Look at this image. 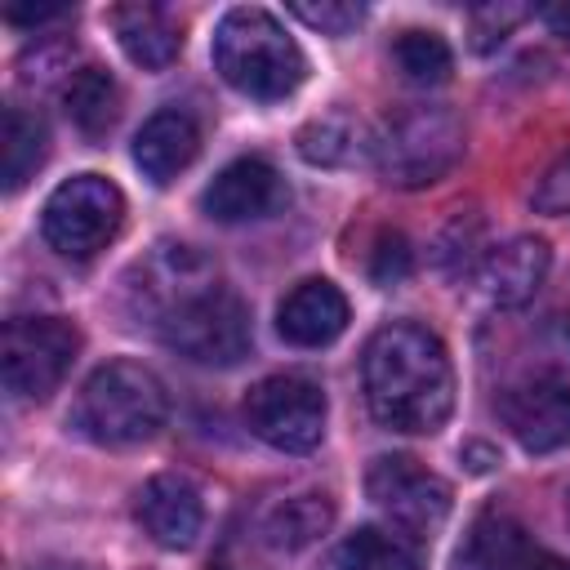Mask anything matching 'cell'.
Returning a JSON list of instances; mask_svg holds the SVG:
<instances>
[{"label": "cell", "instance_id": "obj_1", "mask_svg": "<svg viewBox=\"0 0 570 570\" xmlns=\"http://www.w3.org/2000/svg\"><path fill=\"white\" fill-rule=\"evenodd\" d=\"M125 303L169 352L196 365H236L249 356V307L223 285L218 263L183 240H160L125 276Z\"/></svg>", "mask_w": 570, "mask_h": 570}, {"label": "cell", "instance_id": "obj_2", "mask_svg": "<svg viewBox=\"0 0 570 570\" xmlns=\"http://www.w3.org/2000/svg\"><path fill=\"white\" fill-rule=\"evenodd\" d=\"M370 414L405 436H432L454 410V370L445 343L414 321L383 325L361 356Z\"/></svg>", "mask_w": 570, "mask_h": 570}, {"label": "cell", "instance_id": "obj_3", "mask_svg": "<svg viewBox=\"0 0 570 570\" xmlns=\"http://www.w3.org/2000/svg\"><path fill=\"white\" fill-rule=\"evenodd\" d=\"M214 67L236 94L258 98V102L289 98L307 76V58L298 40L267 9H232L218 22Z\"/></svg>", "mask_w": 570, "mask_h": 570}, {"label": "cell", "instance_id": "obj_4", "mask_svg": "<svg viewBox=\"0 0 570 570\" xmlns=\"http://www.w3.org/2000/svg\"><path fill=\"white\" fill-rule=\"evenodd\" d=\"M165 414H169L165 383L147 365L107 361L85 379V387L71 405V428L94 445L120 450V445H138V441L156 436Z\"/></svg>", "mask_w": 570, "mask_h": 570}, {"label": "cell", "instance_id": "obj_5", "mask_svg": "<svg viewBox=\"0 0 570 570\" xmlns=\"http://www.w3.org/2000/svg\"><path fill=\"white\" fill-rule=\"evenodd\" d=\"M463 160V120L450 107H405L374 142V165L392 187H432Z\"/></svg>", "mask_w": 570, "mask_h": 570}, {"label": "cell", "instance_id": "obj_6", "mask_svg": "<svg viewBox=\"0 0 570 570\" xmlns=\"http://www.w3.org/2000/svg\"><path fill=\"white\" fill-rule=\"evenodd\" d=\"M125 223V196L102 174H76L58 183L40 209V232L62 258H94Z\"/></svg>", "mask_w": 570, "mask_h": 570}, {"label": "cell", "instance_id": "obj_7", "mask_svg": "<svg viewBox=\"0 0 570 570\" xmlns=\"http://www.w3.org/2000/svg\"><path fill=\"white\" fill-rule=\"evenodd\" d=\"M80 352V330L62 316H13L4 325L0 365L4 387L18 401H45L71 370Z\"/></svg>", "mask_w": 570, "mask_h": 570}, {"label": "cell", "instance_id": "obj_8", "mask_svg": "<svg viewBox=\"0 0 570 570\" xmlns=\"http://www.w3.org/2000/svg\"><path fill=\"white\" fill-rule=\"evenodd\" d=\"M245 428L285 454H307L325 436V392L303 374H267L245 392Z\"/></svg>", "mask_w": 570, "mask_h": 570}, {"label": "cell", "instance_id": "obj_9", "mask_svg": "<svg viewBox=\"0 0 570 570\" xmlns=\"http://www.w3.org/2000/svg\"><path fill=\"white\" fill-rule=\"evenodd\" d=\"M365 494L410 539H428L450 517V485L410 454H379L365 472Z\"/></svg>", "mask_w": 570, "mask_h": 570}, {"label": "cell", "instance_id": "obj_10", "mask_svg": "<svg viewBox=\"0 0 570 570\" xmlns=\"http://www.w3.org/2000/svg\"><path fill=\"white\" fill-rule=\"evenodd\" d=\"M503 428L517 436L530 454H552L570 445V374L539 370L521 383H512L499 401Z\"/></svg>", "mask_w": 570, "mask_h": 570}, {"label": "cell", "instance_id": "obj_11", "mask_svg": "<svg viewBox=\"0 0 570 570\" xmlns=\"http://www.w3.org/2000/svg\"><path fill=\"white\" fill-rule=\"evenodd\" d=\"M459 561L468 570H570L566 557L539 548L530 539V530L512 512H503V508H485L472 521Z\"/></svg>", "mask_w": 570, "mask_h": 570}, {"label": "cell", "instance_id": "obj_12", "mask_svg": "<svg viewBox=\"0 0 570 570\" xmlns=\"http://www.w3.org/2000/svg\"><path fill=\"white\" fill-rule=\"evenodd\" d=\"M285 205V178L258 160L240 156L214 174V183L200 191V209L218 223H245V218H267Z\"/></svg>", "mask_w": 570, "mask_h": 570}, {"label": "cell", "instance_id": "obj_13", "mask_svg": "<svg viewBox=\"0 0 570 570\" xmlns=\"http://www.w3.org/2000/svg\"><path fill=\"white\" fill-rule=\"evenodd\" d=\"M276 330L285 343L294 347H325L347 330V298L334 281L325 276H307L298 281L281 307H276Z\"/></svg>", "mask_w": 570, "mask_h": 570}, {"label": "cell", "instance_id": "obj_14", "mask_svg": "<svg viewBox=\"0 0 570 570\" xmlns=\"http://www.w3.org/2000/svg\"><path fill=\"white\" fill-rule=\"evenodd\" d=\"M138 521L160 548H191L205 525L200 490L178 472H160L138 490Z\"/></svg>", "mask_w": 570, "mask_h": 570}, {"label": "cell", "instance_id": "obj_15", "mask_svg": "<svg viewBox=\"0 0 570 570\" xmlns=\"http://www.w3.org/2000/svg\"><path fill=\"white\" fill-rule=\"evenodd\" d=\"M200 151V125L191 111L183 107H160L142 120V129L134 134V165L142 169V178H151L156 187L174 183Z\"/></svg>", "mask_w": 570, "mask_h": 570}, {"label": "cell", "instance_id": "obj_16", "mask_svg": "<svg viewBox=\"0 0 570 570\" xmlns=\"http://www.w3.org/2000/svg\"><path fill=\"white\" fill-rule=\"evenodd\" d=\"M552 267V249L539 236H512L508 245L490 249L481 263V294L494 307H521L539 294L543 276Z\"/></svg>", "mask_w": 570, "mask_h": 570}, {"label": "cell", "instance_id": "obj_17", "mask_svg": "<svg viewBox=\"0 0 570 570\" xmlns=\"http://www.w3.org/2000/svg\"><path fill=\"white\" fill-rule=\"evenodd\" d=\"M107 22H111L125 58L138 62V67H147V71L169 67L178 58V49H183L178 18L165 4H142V0L138 4H116L107 13Z\"/></svg>", "mask_w": 570, "mask_h": 570}, {"label": "cell", "instance_id": "obj_18", "mask_svg": "<svg viewBox=\"0 0 570 570\" xmlns=\"http://www.w3.org/2000/svg\"><path fill=\"white\" fill-rule=\"evenodd\" d=\"M298 156L307 165H325V169H343V165H361L374 160V142L370 129L352 116V111H325L316 120H307L298 129Z\"/></svg>", "mask_w": 570, "mask_h": 570}, {"label": "cell", "instance_id": "obj_19", "mask_svg": "<svg viewBox=\"0 0 570 570\" xmlns=\"http://www.w3.org/2000/svg\"><path fill=\"white\" fill-rule=\"evenodd\" d=\"M330 521H334L330 494H325V490H298V494L276 499V503L263 512L258 530H263V539H267L272 548L298 552V548L316 543V539L330 530Z\"/></svg>", "mask_w": 570, "mask_h": 570}, {"label": "cell", "instance_id": "obj_20", "mask_svg": "<svg viewBox=\"0 0 570 570\" xmlns=\"http://www.w3.org/2000/svg\"><path fill=\"white\" fill-rule=\"evenodd\" d=\"M62 102H67V116H71V125L80 134L102 138L120 116V85L102 67H80V71L67 76Z\"/></svg>", "mask_w": 570, "mask_h": 570}, {"label": "cell", "instance_id": "obj_21", "mask_svg": "<svg viewBox=\"0 0 570 570\" xmlns=\"http://www.w3.org/2000/svg\"><path fill=\"white\" fill-rule=\"evenodd\" d=\"M49 156V134L45 120L27 107H4V125H0V178L4 191H18Z\"/></svg>", "mask_w": 570, "mask_h": 570}, {"label": "cell", "instance_id": "obj_22", "mask_svg": "<svg viewBox=\"0 0 570 570\" xmlns=\"http://www.w3.org/2000/svg\"><path fill=\"white\" fill-rule=\"evenodd\" d=\"M330 570H423V561H419V548L405 534L365 525V530H356L352 539L338 543Z\"/></svg>", "mask_w": 570, "mask_h": 570}, {"label": "cell", "instance_id": "obj_23", "mask_svg": "<svg viewBox=\"0 0 570 570\" xmlns=\"http://www.w3.org/2000/svg\"><path fill=\"white\" fill-rule=\"evenodd\" d=\"M485 218L476 214V209H459L450 223H445V232L436 236V267L450 276V281H463V276H472L481 263H485Z\"/></svg>", "mask_w": 570, "mask_h": 570}, {"label": "cell", "instance_id": "obj_24", "mask_svg": "<svg viewBox=\"0 0 570 570\" xmlns=\"http://www.w3.org/2000/svg\"><path fill=\"white\" fill-rule=\"evenodd\" d=\"M392 58H396V67L405 71V80H414V85H441V80H450V71H454L450 45H445L436 31H423V27L401 31V36L392 40Z\"/></svg>", "mask_w": 570, "mask_h": 570}, {"label": "cell", "instance_id": "obj_25", "mask_svg": "<svg viewBox=\"0 0 570 570\" xmlns=\"http://www.w3.org/2000/svg\"><path fill=\"white\" fill-rule=\"evenodd\" d=\"M414 267V254H410V240L401 232H383L374 240V254H370V276L379 285H401Z\"/></svg>", "mask_w": 570, "mask_h": 570}, {"label": "cell", "instance_id": "obj_26", "mask_svg": "<svg viewBox=\"0 0 570 570\" xmlns=\"http://www.w3.org/2000/svg\"><path fill=\"white\" fill-rule=\"evenodd\" d=\"M289 9H294V18H303L307 27L330 31V36H343V31H352V27L365 18V9H361V4H338V0H321V4L298 0V4H289Z\"/></svg>", "mask_w": 570, "mask_h": 570}, {"label": "cell", "instance_id": "obj_27", "mask_svg": "<svg viewBox=\"0 0 570 570\" xmlns=\"http://www.w3.org/2000/svg\"><path fill=\"white\" fill-rule=\"evenodd\" d=\"M525 18V9L521 4H481V9H472V49H494L517 22Z\"/></svg>", "mask_w": 570, "mask_h": 570}, {"label": "cell", "instance_id": "obj_28", "mask_svg": "<svg viewBox=\"0 0 570 570\" xmlns=\"http://www.w3.org/2000/svg\"><path fill=\"white\" fill-rule=\"evenodd\" d=\"M534 209L539 214H570V156H561L534 187Z\"/></svg>", "mask_w": 570, "mask_h": 570}, {"label": "cell", "instance_id": "obj_29", "mask_svg": "<svg viewBox=\"0 0 570 570\" xmlns=\"http://www.w3.org/2000/svg\"><path fill=\"white\" fill-rule=\"evenodd\" d=\"M67 9L58 4H9L4 9V22H22V27H36V22H49V18H62Z\"/></svg>", "mask_w": 570, "mask_h": 570}, {"label": "cell", "instance_id": "obj_30", "mask_svg": "<svg viewBox=\"0 0 570 570\" xmlns=\"http://www.w3.org/2000/svg\"><path fill=\"white\" fill-rule=\"evenodd\" d=\"M539 18L557 31V36H566L570 40V0H561V4H548V9H539Z\"/></svg>", "mask_w": 570, "mask_h": 570}, {"label": "cell", "instance_id": "obj_31", "mask_svg": "<svg viewBox=\"0 0 570 570\" xmlns=\"http://www.w3.org/2000/svg\"><path fill=\"white\" fill-rule=\"evenodd\" d=\"M566 521H570V490H566Z\"/></svg>", "mask_w": 570, "mask_h": 570}, {"label": "cell", "instance_id": "obj_32", "mask_svg": "<svg viewBox=\"0 0 570 570\" xmlns=\"http://www.w3.org/2000/svg\"><path fill=\"white\" fill-rule=\"evenodd\" d=\"M566 338H570V325H566Z\"/></svg>", "mask_w": 570, "mask_h": 570}]
</instances>
